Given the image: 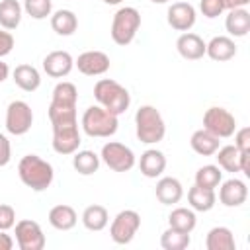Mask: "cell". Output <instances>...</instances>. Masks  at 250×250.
<instances>
[{"label":"cell","instance_id":"15","mask_svg":"<svg viewBox=\"0 0 250 250\" xmlns=\"http://www.w3.org/2000/svg\"><path fill=\"white\" fill-rule=\"evenodd\" d=\"M248 197V188L242 180L238 178H230L227 182L221 184L219 189V201L225 207H240Z\"/></svg>","mask_w":250,"mask_h":250},{"label":"cell","instance_id":"39","mask_svg":"<svg viewBox=\"0 0 250 250\" xmlns=\"http://www.w3.org/2000/svg\"><path fill=\"white\" fill-rule=\"evenodd\" d=\"M12 49H14V35L10 31L0 29V59L6 57V55H10Z\"/></svg>","mask_w":250,"mask_h":250},{"label":"cell","instance_id":"11","mask_svg":"<svg viewBox=\"0 0 250 250\" xmlns=\"http://www.w3.org/2000/svg\"><path fill=\"white\" fill-rule=\"evenodd\" d=\"M16 242L20 250H43L45 248V234L39 227V223L31 219L18 221L16 225Z\"/></svg>","mask_w":250,"mask_h":250},{"label":"cell","instance_id":"30","mask_svg":"<svg viewBox=\"0 0 250 250\" xmlns=\"http://www.w3.org/2000/svg\"><path fill=\"white\" fill-rule=\"evenodd\" d=\"M72 166L82 176H92L100 168V156L94 150H76L72 154Z\"/></svg>","mask_w":250,"mask_h":250},{"label":"cell","instance_id":"2","mask_svg":"<svg viewBox=\"0 0 250 250\" xmlns=\"http://www.w3.org/2000/svg\"><path fill=\"white\" fill-rule=\"evenodd\" d=\"M94 98L98 102V105L105 107L107 111L115 113L117 117L121 113H125L131 105V96L129 90L125 86H121L119 82L111 80V78H102L96 82L94 86Z\"/></svg>","mask_w":250,"mask_h":250},{"label":"cell","instance_id":"24","mask_svg":"<svg viewBox=\"0 0 250 250\" xmlns=\"http://www.w3.org/2000/svg\"><path fill=\"white\" fill-rule=\"evenodd\" d=\"M219 143H221L219 137H215L207 129H197L189 139V145H191L193 152H197L201 156H213L219 148Z\"/></svg>","mask_w":250,"mask_h":250},{"label":"cell","instance_id":"10","mask_svg":"<svg viewBox=\"0 0 250 250\" xmlns=\"http://www.w3.org/2000/svg\"><path fill=\"white\" fill-rule=\"evenodd\" d=\"M53 150L57 154H74L82 143L78 121L53 125Z\"/></svg>","mask_w":250,"mask_h":250},{"label":"cell","instance_id":"28","mask_svg":"<svg viewBox=\"0 0 250 250\" xmlns=\"http://www.w3.org/2000/svg\"><path fill=\"white\" fill-rule=\"evenodd\" d=\"M168 225H170V229H176L180 232H191L195 229V225H197V217H195L193 209L176 207L168 215Z\"/></svg>","mask_w":250,"mask_h":250},{"label":"cell","instance_id":"6","mask_svg":"<svg viewBox=\"0 0 250 250\" xmlns=\"http://www.w3.org/2000/svg\"><path fill=\"white\" fill-rule=\"evenodd\" d=\"M100 160H104V164L113 172H129L137 162L135 152L127 145L117 141H109L102 146Z\"/></svg>","mask_w":250,"mask_h":250},{"label":"cell","instance_id":"16","mask_svg":"<svg viewBox=\"0 0 250 250\" xmlns=\"http://www.w3.org/2000/svg\"><path fill=\"white\" fill-rule=\"evenodd\" d=\"M154 193H156V199L162 203V205H174L182 199L184 195V186L178 178H172V176H164L156 182V188H154Z\"/></svg>","mask_w":250,"mask_h":250},{"label":"cell","instance_id":"23","mask_svg":"<svg viewBox=\"0 0 250 250\" xmlns=\"http://www.w3.org/2000/svg\"><path fill=\"white\" fill-rule=\"evenodd\" d=\"M205 246L207 250H234V234L227 227H213L205 236Z\"/></svg>","mask_w":250,"mask_h":250},{"label":"cell","instance_id":"12","mask_svg":"<svg viewBox=\"0 0 250 250\" xmlns=\"http://www.w3.org/2000/svg\"><path fill=\"white\" fill-rule=\"evenodd\" d=\"M195 8L189 4V2H174L170 8H168V14H166V20H168V25L176 31H189L193 25H195Z\"/></svg>","mask_w":250,"mask_h":250},{"label":"cell","instance_id":"44","mask_svg":"<svg viewBox=\"0 0 250 250\" xmlns=\"http://www.w3.org/2000/svg\"><path fill=\"white\" fill-rule=\"evenodd\" d=\"M8 74H10V66H8L4 61H0V84L8 78Z\"/></svg>","mask_w":250,"mask_h":250},{"label":"cell","instance_id":"37","mask_svg":"<svg viewBox=\"0 0 250 250\" xmlns=\"http://www.w3.org/2000/svg\"><path fill=\"white\" fill-rule=\"evenodd\" d=\"M16 225V211L12 205L0 203V230H10Z\"/></svg>","mask_w":250,"mask_h":250},{"label":"cell","instance_id":"27","mask_svg":"<svg viewBox=\"0 0 250 250\" xmlns=\"http://www.w3.org/2000/svg\"><path fill=\"white\" fill-rule=\"evenodd\" d=\"M107 223H109V215L104 205H88L82 213V225L92 232L104 230Z\"/></svg>","mask_w":250,"mask_h":250},{"label":"cell","instance_id":"40","mask_svg":"<svg viewBox=\"0 0 250 250\" xmlns=\"http://www.w3.org/2000/svg\"><path fill=\"white\" fill-rule=\"evenodd\" d=\"M12 158V146H10V141L4 133H0V168L6 166Z\"/></svg>","mask_w":250,"mask_h":250},{"label":"cell","instance_id":"33","mask_svg":"<svg viewBox=\"0 0 250 250\" xmlns=\"http://www.w3.org/2000/svg\"><path fill=\"white\" fill-rule=\"evenodd\" d=\"M221 182H223V172H221V168L215 166V164H205V166H201V168L195 172V186L215 189Z\"/></svg>","mask_w":250,"mask_h":250},{"label":"cell","instance_id":"20","mask_svg":"<svg viewBox=\"0 0 250 250\" xmlns=\"http://www.w3.org/2000/svg\"><path fill=\"white\" fill-rule=\"evenodd\" d=\"M12 78L16 86L21 88L23 92H35L41 86V74L31 64H18L12 72Z\"/></svg>","mask_w":250,"mask_h":250},{"label":"cell","instance_id":"38","mask_svg":"<svg viewBox=\"0 0 250 250\" xmlns=\"http://www.w3.org/2000/svg\"><path fill=\"white\" fill-rule=\"evenodd\" d=\"M234 146L238 150H250V129L248 127L234 131Z\"/></svg>","mask_w":250,"mask_h":250},{"label":"cell","instance_id":"42","mask_svg":"<svg viewBox=\"0 0 250 250\" xmlns=\"http://www.w3.org/2000/svg\"><path fill=\"white\" fill-rule=\"evenodd\" d=\"M14 248V238L6 234V230H0V250H12Z\"/></svg>","mask_w":250,"mask_h":250},{"label":"cell","instance_id":"43","mask_svg":"<svg viewBox=\"0 0 250 250\" xmlns=\"http://www.w3.org/2000/svg\"><path fill=\"white\" fill-rule=\"evenodd\" d=\"M250 0H223V6L225 10H234V8H244L248 6Z\"/></svg>","mask_w":250,"mask_h":250},{"label":"cell","instance_id":"26","mask_svg":"<svg viewBox=\"0 0 250 250\" xmlns=\"http://www.w3.org/2000/svg\"><path fill=\"white\" fill-rule=\"evenodd\" d=\"M51 27L57 35H62V37H68L76 31L78 27V18L72 10H57L53 16H51Z\"/></svg>","mask_w":250,"mask_h":250},{"label":"cell","instance_id":"17","mask_svg":"<svg viewBox=\"0 0 250 250\" xmlns=\"http://www.w3.org/2000/svg\"><path fill=\"white\" fill-rule=\"evenodd\" d=\"M176 49H178L180 57H184L186 61H199L205 55V41L197 33L186 31L178 37Z\"/></svg>","mask_w":250,"mask_h":250},{"label":"cell","instance_id":"41","mask_svg":"<svg viewBox=\"0 0 250 250\" xmlns=\"http://www.w3.org/2000/svg\"><path fill=\"white\" fill-rule=\"evenodd\" d=\"M240 172L250 176V150H240Z\"/></svg>","mask_w":250,"mask_h":250},{"label":"cell","instance_id":"29","mask_svg":"<svg viewBox=\"0 0 250 250\" xmlns=\"http://www.w3.org/2000/svg\"><path fill=\"white\" fill-rule=\"evenodd\" d=\"M23 8L18 0H2L0 2V25L4 29H16L21 21Z\"/></svg>","mask_w":250,"mask_h":250},{"label":"cell","instance_id":"8","mask_svg":"<svg viewBox=\"0 0 250 250\" xmlns=\"http://www.w3.org/2000/svg\"><path fill=\"white\" fill-rule=\"evenodd\" d=\"M203 129L219 139H229L236 131V119L229 109L213 105L203 113Z\"/></svg>","mask_w":250,"mask_h":250},{"label":"cell","instance_id":"14","mask_svg":"<svg viewBox=\"0 0 250 250\" xmlns=\"http://www.w3.org/2000/svg\"><path fill=\"white\" fill-rule=\"evenodd\" d=\"M74 66V59L68 51H51L43 59V70L51 78H64L70 74Z\"/></svg>","mask_w":250,"mask_h":250},{"label":"cell","instance_id":"4","mask_svg":"<svg viewBox=\"0 0 250 250\" xmlns=\"http://www.w3.org/2000/svg\"><path fill=\"white\" fill-rule=\"evenodd\" d=\"M80 125H82V131L88 137L105 139V137L115 135L119 121H117V115L111 113V111H107L105 107H102V105H90L82 113Z\"/></svg>","mask_w":250,"mask_h":250},{"label":"cell","instance_id":"45","mask_svg":"<svg viewBox=\"0 0 250 250\" xmlns=\"http://www.w3.org/2000/svg\"><path fill=\"white\" fill-rule=\"evenodd\" d=\"M104 4H109V6H117V4H121L123 0H102Z\"/></svg>","mask_w":250,"mask_h":250},{"label":"cell","instance_id":"18","mask_svg":"<svg viewBox=\"0 0 250 250\" xmlns=\"http://www.w3.org/2000/svg\"><path fill=\"white\" fill-rule=\"evenodd\" d=\"M205 55H207L211 61H217V62L230 61V59L236 55L234 39H230V37H227V35H217V37H213L209 43H205Z\"/></svg>","mask_w":250,"mask_h":250},{"label":"cell","instance_id":"5","mask_svg":"<svg viewBox=\"0 0 250 250\" xmlns=\"http://www.w3.org/2000/svg\"><path fill=\"white\" fill-rule=\"evenodd\" d=\"M139 27H141V14H139V10L133 8V6H123V8H119L113 14L111 31L109 33H111L113 43L125 47V45H129L135 39Z\"/></svg>","mask_w":250,"mask_h":250},{"label":"cell","instance_id":"25","mask_svg":"<svg viewBox=\"0 0 250 250\" xmlns=\"http://www.w3.org/2000/svg\"><path fill=\"white\" fill-rule=\"evenodd\" d=\"M188 201H189V207L193 211H211L215 207V201H217V195H215V189H209V188H201V186H193L189 188L188 191Z\"/></svg>","mask_w":250,"mask_h":250},{"label":"cell","instance_id":"19","mask_svg":"<svg viewBox=\"0 0 250 250\" xmlns=\"http://www.w3.org/2000/svg\"><path fill=\"white\" fill-rule=\"evenodd\" d=\"M139 168H141V174L145 178H158L166 170V156H164V152L156 150V148L145 150L141 154Z\"/></svg>","mask_w":250,"mask_h":250},{"label":"cell","instance_id":"46","mask_svg":"<svg viewBox=\"0 0 250 250\" xmlns=\"http://www.w3.org/2000/svg\"><path fill=\"white\" fill-rule=\"evenodd\" d=\"M152 4H166V2H170V0H150Z\"/></svg>","mask_w":250,"mask_h":250},{"label":"cell","instance_id":"7","mask_svg":"<svg viewBox=\"0 0 250 250\" xmlns=\"http://www.w3.org/2000/svg\"><path fill=\"white\" fill-rule=\"evenodd\" d=\"M141 227V215L135 209H123L109 225V236L115 244H129Z\"/></svg>","mask_w":250,"mask_h":250},{"label":"cell","instance_id":"1","mask_svg":"<svg viewBox=\"0 0 250 250\" xmlns=\"http://www.w3.org/2000/svg\"><path fill=\"white\" fill-rule=\"evenodd\" d=\"M18 174L21 184L33 191H45L55 178V170L51 162L43 160L37 154H25L18 164Z\"/></svg>","mask_w":250,"mask_h":250},{"label":"cell","instance_id":"22","mask_svg":"<svg viewBox=\"0 0 250 250\" xmlns=\"http://www.w3.org/2000/svg\"><path fill=\"white\" fill-rule=\"evenodd\" d=\"M225 27L232 37H244L250 31V12L246 8L229 10V16L225 20Z\"/></svg>","mask_w":250,"mask_h":250},{"label":"cell","instance_id":"13","mask_svg":"<svg viewBox=\"0 0 250 250\" xmlns=\"http://www.w3.org/2000/svg\"><path fill=\"white\" fill-rule=\"evenodd\" d=\"M74 64L86 76H102L109 70V57L104 51H84L78 55Z\"/></svg>","mask_w":250,"mask_h":250},{"label":"cell","instance_id":"31","mask_svg":"<svg viewBox=\"0 0 250 250\" xmlns=\"http://www.w3.org/2000/svg\"><path fill=\"white\" fill-rule=\"evenodd\" d=\"M217 156V166L225 172H240V150L234 146V145H227V146H221L217 148L215 152Z\"/></svg>","mask_w":250,"mask_h":250},{"label":"cell","instance_id":"3","mask_svg":"<svg viewBox=\"0 0 250 250\" xmlns=\"http://www.w3.org/2000/svg\"><path fill=\"white\" fill-rule=\"evenodd\" d=\"M135 133L145 145H156L166 135V123L154 105H141L135 113Z\"/></svg>","mask_w":250,"mask_h":250},{"label":"cell","instance_id":"36","mask_svg":"<svg viewBox=\"0 0 250 250\" xmlns=\"http://www.w3.org/2000/svg\"><path fill=\"white\" fill-rule=\"evenodd\" d=\"M199 10L205 18L213 20L217 16H221L225 12V6H223V0H201L199 2Z\"/></svg>","mask_w":250,"mask_h":250},{"label":"cell","instance_id":"34","mask_svg":"<svg viewBox=\"0 0 250 250\" xmlns=\"http://www.w3.org/2000/svg\"><path fill=\"white\" fill-rule=\"evenodd\" d=\"M53 104H64V105H76L78 104V90L72 82H59L53 88Z\"/></svg>","mask_w":250,"mask_h":250},{"label":"cell","instance_id":"32","mask_svg":"<svg viewBox=\"0 0 250 250\" xmlns=\"http://www.w3.org/2000/svg\"><path fill=\"white\" fill-rule=\"evenodd\" d=\"M189 244H191L189 232H180V230L170 229V227L160 236V246L164 250H186Z\"/></svg>","mask_w":250,"mask_h":250},{"label":"cell","instance_id":"35","mask_svg":"<svg viewBox=\"0 0 250 250\" xmlns=\"http://www.w3.org/2000/svg\"><path fill=\"white\" fill-rule=\"evenodd\" d=\"M23 10L33 20H45L47 16H51L53 4H51V0H25Z\"/></svg>","mask_w":250,"mask_h":250},{"label":"cell","instance_id":"21","mask_svg":"<svg viewBox=\"0 0 250 250\" xmlns=\"http://www.w3.org/2000/svg\"><path fill=\"white\" fill-rule=\"evenodd\" d=\"M76 221H78V215L70 205L61 203V205L51 207L49 211V225L57 230H70L74 229Z\"/></svg>","mask_w":250,"mask_h":250},{"label":"cell","instance_id":"9","mask_svg":"<svg viewBox=\"0 0 250 250\" xmlns=\"http://www.w3.org/2000/svg\"><path fill=\"white\" fill-rule=\"evenodd\" d=\"M33 125V111L27 102L14 100L6 107V131L20 137L25 135Z\"/></svg>","mask_w":250,"mask_h":250}]
</instances>
